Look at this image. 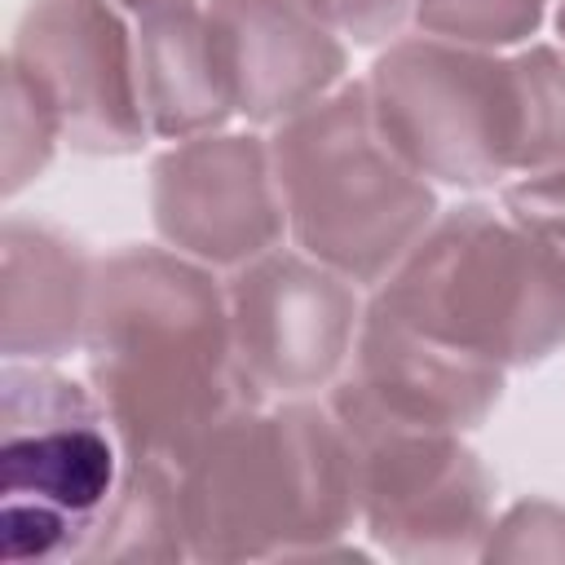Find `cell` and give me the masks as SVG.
Returning a JSON list of instances; mask_svg holds the SVG:
<instances>
[{
    "instance_id": "1",
    "label": "cell",
    "mask_w": 565,
    "mask_h": 565,
    "mask_svg": "<svg viewBox=\"0 0 565 565\" xmlns=\"http://www.w3.org/2000/svg\"><path fill=\"white\" fill-rule=\"evenodd\" d=\"M84 358L128 459L181 468L265 402L238 362L225 282L172 247L132 243L97 260Z\"/></svg>"
},
{
    "instance_id": "2",
    "label": "cell",
    "mask_w": 565,
    "mask_h": 565,
    "mask_svg": "<svg viewBox=\"0 0 565 565\" xmlns=\"http://www.w3.org/2000/svg\"><path fill=\"white\" fill-rule=\"evenodd\" d=\"M177 494L190 561L331 556L358 521V463L331 406L282 397L216 428Z\"/></svg>"
},
{
    "instance_id": "3",
    "label": "cell",
    "mask_w": 565,
    "mask_h": 565,
    "mask_svg": "<svg viewBox=\"0 0 565 565\" xmlns=\"http://www.w3.org/2000/svg\"><path fill=\"white\" fill-rule=\"evenodd\" d=\"M371 300L419 335L503 371L565 349V256L481 203L437 216Z\"/></svg>"
},
{
    "instance_id": "4",
    "label": "cell",
    "mask_w": 565,
    "mask_h": 565,
    "mask_svg": "<svg viewBox=\"0 0 565 565\" xmlns=\"http://www.w3.org/2000/svg\"><path fill=\"white\" fill-rule=\"evenodd\" d=\"M287 234L358 287H380L437 221L433 181L380 132L366 84H340L269 137Z\"/></svg>"
},
{
    "instance_id": "5",
    "label": "cell",
    "mask_w": 565,
    "mask_h": 565,
    "mask_svg": "<svg viewBox=\"0 0 565 565\" xmlns=\"http://www.w3.org/2000/svg\"><path fill=\"white\" fill-rule=\"evenodd\" d=\"M124 446L93 388L49 362L0 371V539L13 565L79 561L119 477Z\"/></svg>"
},
{
    "instance_id": "6",
    "label": "cell",
    "mask_w": 565,
    "mask_h": 565,
    "mask_svg": "<svg viewBox=\"0 0 565 565\" xmlns=\"http://www.w3.org/2000/svg\"><path fill=\"white\" fill-rule=\"evenodd\" d=\"M388 146L428 181L481 190L508 168V57L437 35L393 40L366 79Z\"/></svg>"
},
{
    "instance_id": "7",
    "label": "cell",
    "mask_w": 565,
    "mask_h": 565,
    "mask_svg": "<svg viewBox=\"0 0 565 565\" xmlns=\"http://www.w3.org/2000/svg\"><path fill=\"white\" fill-rule=\"evenodd\" d=\"M358 463V521L397 561L477 556L494 521V477L463 433L411 428L331 406Z\"/></svg>"
},
{
    "instance_id": "8",
    "label": "cell",
    "mask_w": 565,
    "mask_h": 565,
    "mask_svg": "<svg viewBox=\"0 0 565 565\" xmlns=\"http://www.w3.org/2000/svg\"><path fill=\"white\" fill-rule=\"evenodd\" d=\"M9 71L49 106L71 150L132 154L146 146L137 31H128L115 0H26Z\"/></svg>"
},
{
    "instance_id": "9",
    "label": "cell",
    "mask_w": 565,
    "mask_h": 565,
    "mask_svg": "<svg viewBox=\"0 0 565 565\" xmlns=\"http://www.w3.org/2000/svg\"><path fill=\"white\" fill-rule=\"evenodd\" d=\"M238 362L265 397L331 388L362 327L358 282L305 252H265L225 282Z\"/></svg>"
},
{
    "instance_id": "10",
    "label": "cell",
    "mask_w": 565,
    "mask_h": 565,
    "mask_svg": "<svg viewBox=\"0 0 565 565\" xmlns=\"http://www.w3.org/2000/svg\"><path fill=\"white\" fill-rule=\"evenodd\" d=\"M150 221L163 247L238 269L278 247L287 207L269 141L252 132H203L168 146L150 163Z\"/></svg>"
},
{
    "instance_id": "11",
    "label": "cell",
    "mask_w": 565,
    "mask_h": 565,
    "mask_svg": "<svg viewBox=\"0 0 565 565\" xmlns=\"http://www.w3.org/2000/svg\"><path fill=\"white\" fill-rule=\"evenodd\" d=\"M503 366L419 335L375 300L362 309L353 358L331 384V406L375 419L472 433L503 397Z\"/></svg>"
},
{
    "instance_id": "12",
    "label": "cell",
    "mask_w": 565,
    "mask_h": 565,
    "mask_svg": "<svg viewBox=\"0 0 565 565\" xmlns=\"http://www.w3.org/2000/svg\"><path fill=\"white\" fill-rule=\"evenodd\" d=\"M207 35L230 110L282 124L344 79V44L300 0H207Z\"/></svg>"
},
{
    "instance_id": "13",
    "label": "cell",
    "mask_w": 565,
    "mask_h": 565,
    "mask_svg": "<svg viewBox=\"0 0 565 565\" xmlns=\"http://www.w3.org/2000/svg\"><path fill=\"white\" fill-rule=\"evenodd\" d=\"M97 260L53 225L4 221L0 344L13 362H57L84 349Z\"/></svg>"
},
{
    "instance_id": "14",
    "label": "cell",
    "mask_w": 565,
    "mask_h": 565,
    "mask_svg": "<svg viewBox=\"0 0 565 565\" xmlns=\"http://www.w3.org/2000/svg\"><path fill=\"white\" fill-rule=\"evenodd\" d=\"M137 75L146 124L163 141L221 132L234 119L216 75L207 13L194 0L137 13Z\"/></svg>"
},
{
    "instance_id": "15",
    "label": "cell",
    "mask_w": 565,
    "mask_h": 565,
    "mask_svg": "<svg viewBox=\"0 0 565 565\" xmlns=\"http://www.w3.org/2000/svg\"><path fill=\"white\" fill-rule=\"evenodd\" d=\"M181 556L190 552L181 530L177 468L128 459L119 490L79 561H181Z\"/></svg>"
},
{
    "instance_id": "16",
    "label": "cell",
    "mask_w": 565,
    "mask_h": 565,
    "mask_svg": "<svg viewBox=\"0 0 565 565\" xmlns=\"http://www.w3.org/2000/svg\"><path fill=\"white\" fill-rule=\"evenodd\" d=\"M565 163V49L530 44L508 53V168Z\"/></svg>"
},
{
    "instance_id": "17",
    "label": "cell",
    "mask_w": 565,
    "mask_h": 565,
    "mask_svg": "<svg viewBox=\"0 0 565 565\" xmlns=\"http://www.w3.org/2000/svg\"><path fill=\"white\" fill-rule=\"evenodd\" d=\"M552 0H415V22L424 35L472 44V49H512L525 44Z\"/></svg>"
},
{
    "instance_id": "18",
    "label": "cell",
    "mask_w": 565,
    "mask_h": 565,
    "mask_svg": "<svg viewBox=\"0 0 565 565\" xmlns=\"http://www.w3.org/2000/svg\"><path fill=\"white\" fill-rule=\"evenodd\" d=\"M57 141L62 132L49 106L26 88V79L9 71L4 75V194L9 199L49 168Z\"/></svg>"
},
{
    "instance_id": "19",
    "label": "cell",
    "mask_w": 565,
    "mask_h": 565,
    "mask_svg": "<svg viewBox=\"0 0 565 565\" xmlns=\"http://www.w3.org/2000/svg\"><path fill=\"white\" fill-rule=\"evenodd\" d=\"M481 561H556L565 565V508L552 499L512 503L490 521Z\"/></svg>"
},
{
    "instance_id": "20",
    "label": "cell",
    "mask_w": 565,
    "mask_h": 565,
    "mask_svg": "<svg viewBox=\"0 0 565 565\" xmlns=\"http://www.w3.org/2000/svg\"><path fill=\"white\" fill-rule=\"evenodd\" d=\"M503 212L565 256V163L521 172L503 185Z\"/></svg>"
},
{
    "instance_id": "21",
    "label": "cell",
    "mask_w": 565,
    "mask_h": 565,
    "mask_svg": "<svg viewBox=\"0 0 565 565\" xmlns=\"http://www.w3.org/2000/svg\"><path fill=\"white\" fill-rule=\"evenodd\" d=\"M300 4L335 35H349L353 44H384L406 26V18H415V0H300Z\"/></svg>"
},
{
    "instance_id": "22",
    "label": "cell",
    "mask_w": 565,
    "mask_h": 565,
    "mask_svg": "<svg viewBox=\"0 0 565 565\" xmlns=\"http://www.w3.org/2000/svg\"><path fill=\"white\" fill-rule=\"evenodd\" d=\"M119 9H132V13H146V9H163V4H181V0H115Z\"/></svg>"
},
{
    "instance_id": "23",
    "label": "cell",
    "mask_w": 565,
    "mask_h": 565,
    "mask_svg": "<svg viewBox=\"0 0 565 565\" xmlns=\"http://www.w3.org/2000/svg\"><path fill=\"white\" fill-rule=\"evenodd\" d=\"M556 35H561V49H565V0L556 4Z\"/></svg>"
}]
</instances>
